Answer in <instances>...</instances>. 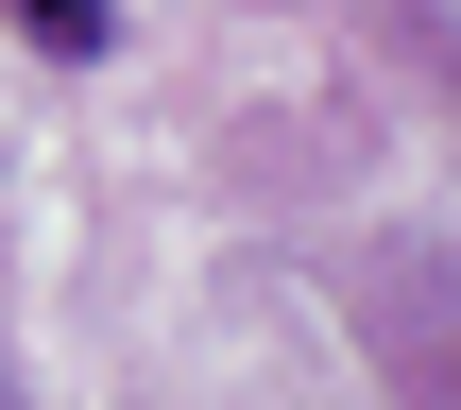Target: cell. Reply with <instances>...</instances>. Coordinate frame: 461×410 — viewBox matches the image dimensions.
Listing matches in <instances>:
<instances>
[{
	"mask_svg": "<svg viewBox=\"0 0 461 410\" xmlns=\"http://www.w3.org/2000/svg\"><path fill=\"white\" fill-rule=\"evenodd\" d=\"M17 17H34V51H68V68H86V51H120V17H103V0H17Z\"/></svg>",
	"mask_w": 461,
	"mask_h": 410,
	"instance_id": "obj_1",
	"label": "cell"
}]
</instances>
